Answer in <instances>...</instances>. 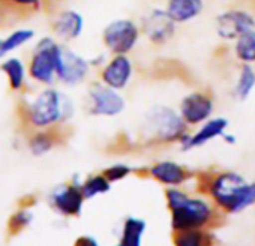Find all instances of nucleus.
Instances as JSON below:
<instances>
[{
    "label": "nucleus",
    "instance_id": "obj_27",
    "mask_svg": "<svg viewBox=\"0 0 255 246\" xmlns=\"http://www.w3.org/2000/svg\"><path fill=\"white\" fill-rule=\"evenodd\" d=\"M32 36H33V32H30V30H20V32H15L14 35H11V36L6 38L5 41H2L5 53L14 50V48H17V47H20L21 44H24L26 41H29Z\"/></svg>",
    "mask_w": 255,
    "mask_h": 246
},
{
    "label": "nucleus",
    "instance_id": "obj_22",
    "mask_svg": "<svg viewBox=\"0 0 255 246\" xmlns=\"http://www.w3.org/2000/svg\"><path fill=\"white\" fill-rule=\"evenodd\" d=\"M236 53L239 59L243 62H254L255 60V30H251L237 38Z\"/></svg>",
    "mask_w": 255,
    "mask_h": 246
},
{
    "label": "nucleus",
    "instance_id": "obj_23",
    "mask_svg": "<svg viewBox=\"0 0 255 246\" xmlns=\"http://www.w3.org/2000/svg\"><path fill=\"white\" fill-rule=\"evenodd\" d=\"M81 194L84 198H92L95 197L96 194H102V192H107L110 189V182L101 174V176H93L90 179H87L81 186Z\"/></svg>",
    "mask_w": 255,
    "mask_h": 246
},
{
    "label": "nucleus",
    "instance_id": "obj_13",
    "mask_svg": "<svg viewBox=\"0 0 255 246\" xmlns=\"http://www.w3.org/2000/svg\"><path fill=\"white\" fill-rule=\"evenodd\" d=\"M53 206L66 216H77L81 212L84 197L81 194L80 186L65 185L59 188L51 197Z\"/></svg>",
    "mask_w": 255,
    "mask_h": 246
},
{
    "label": "nucleus",
    "instance_id": "obj_11",
    "mask_svg": "<svg viewBox=\"0 0 255 246\" xmlns=\"http://www.w3.org/2000/svg\"><path fill=\"white\" fill-rule=\"evenodd\" d=\"M213 110L212 99L203 93H192L186 96L180 105L182 119L189 125H197L200 122H204Z\"/></svg>",
    "mask_w": 255,
    "mask_h": 246
},
{
    "label": "nucleus",
    "instance_id": "obj_20",
    "mask_svg": "<svg viewBox=\"0 0 255 246\" xmlns=\"http://www.w3.org/2000/svg\"><path fill=\"white\" fill-rule=\"evenodd\" d=\"M144 228H146V224L141 219H134V218L126 219V222L123 225V237L120 240V245L122 246H138L141 242Z\"/></svg>",
    "mask_w": 255,
    "mask_h": 246
},
{
    "label": "nucleus",
    "instance_id": "obj_12",
    "mask_svg": "<svg viewBox=\"0 0 255 246\" xmlns=\"http://www.w3.org/2000/svg\"><path fill=\"white\" fill-rule=\"evenodd\" d=\"M146 36L153 44H162L168 41L174 33V21L164 11H153L143 23Z\"/></svg>",
    "mask_w": 255,
    "mask_h": 246
},
{
    "label": "nucleus",
    "instance_id": "obj_31",
    "mask_svg": "<svg viewBox=\"0 0 255 246\" xmlns=\"http://www.w3.org/2000/svg\"><path fill=\"white\" fill-rule=\"evenodd\" d=\"M5 54V50H3V44H2V41H0V57H2Z\"/></svg>",
    "mask_w": 255,
    "mask_h": 246
},
{
    "label": "nucleus",
    "instance_id": "obj_28",
    "mask_svg": "<svg viewBox=\"0 0 255 246\" xmlns=\"http://www.w3.org/2000/svg\"><path fill=\"white\" fill-rule=\"evenodd\" d=\"M129 173H131V170L128 168V167H125V165H116V167H111V168L104 170L102 176L108 182H114V180H120V179L126 177Z\"/></svg>",
    "mask_w": 255,
    "mask_h": 246
},
{
    "label": "nucleus",
    "instance_id": "obj_17",
    "mask_svg": "<svg viewBox=\"0 0 255 246\" xmlns=\"http://www.w3.org/2000/svg\"><path fill=\"white\" fill-rule=\"evenodd\" d=\"M227 128V120L225 119H215L203 126V129L200 132H197L194 137H186L182 135V143L185 149H191L194 146H201L206 141L221 135L224 132V129Z\"/></svg>",
    "mask_w": 255,
    "mask_h": 246
},
{
    "label": "nucleus",
    "instance_id": "obj_1",
    "mask_svg": "<svg viewBox=\"0 0 255 246\" xmlns=\"http://www.w3.org/2000/svg\"><path fill=\"white\" fill-rule=\"evenodd\" d=\"M69 114L71 104L57 90H45L33 102L18 107V117L26 134L60 123Z\"/></svg>",
    "mask_w": 255,
    "mask_h": 246
},
{
    "label": "nucleus",
    "instance_id": "obj_26",
    "mask_svg": "<svg viewBox=\"0 0 255 246\" xmlns=\"http://www.w3.org/2000/svg\"><path fill=\"white\" fill-rule=\"evenodd\" d=\"M30 219H32V216H30V213L26 212V210H20V212H17L14 216H11V221H9V225H8L11 236H15V234H18L21 230H24V228L29 225Z\"/></svg>",
    "mask_w": 255,
    "mask_h": 246
},
{
    "label": "nucleus",
    "instance_id": "obj_14",
    "mask_svg": "<svg viewBox=\"0 0 255 246\" xmlns=\"http://www.w3.org/2000/svg\"><path fill=\"white\" fill-rule=\"evenodd\" d=\"M132 65L125 54H117L102 71V81L113 89H123L131 78Z\"/></svg>",
    "mask_w": 255,
    "mask_h": 246
},
{
    "label": "nucleus",
    "instance_id": "obj_32",
    "mask_svg": "<svg viewBox=\"0 0 255 246\" xmlns=\"http://www.w3.org/2000/svg\"><path fill=\"white\" fill-rule=\"evenodd\" d=\"M225 138H227V141H230V143H234V141H236L234 138H231V135H227Z\"/></svg>",
    "mask_w": 255,
    "mask_h": 246
},
{
    "label": "nucleus",
    "instance_id": "obj_16",
    "mask_svg": "<svg viewBox=\"0 0 255 246\" xmlns=\"http://www.w3.org/2000/svg\"><path fill=\"white\" fill-rule=\"evenodd\" d=\"M203 9V0H170L167 14L174 23H183L197 17Z\"/></svg>",
    "mask_w": 255,
    "mask_h": 246
},
{
    "label": "nucleus",
    "instance_id": "obj_21",
    "mask_svg": "<svg viewBox=\"0 0 255 246\" xmlns=\"http://www.w3.org/2000/svg\"><path fill=\"white\" fill-rule=\"evenodd\" d=\"M2 71L9 80V87L12 90H20L24 83V68L18 59H9L2 65Z\"/></svg>",
    "mask_w": 255,
    "mask_h": 246
},
{
    "label": "nucleus",
    "instance_id": "obj_9",
    "mask_svg": "<svg viewBox=\"0 0 255 246\" xmlns=\"http://www.w3.org/2000/svg\"><path fill=\"white\" fill-rule=\"evenodd\" d=\"M254 18L242 11H230L218 18V33L225 39H236L254 30Z\"/></svg>",
    "mask_w": 255,
    "mask_h": 246
},
{
    "label": "nucleus",
    "instance_id": "obj_29",
    "mask_svg": "<svg viewBox=\"0 0 255 246\" xmlns=\"http://www.w3.org/2000/svg\"><path fill=\"white\" fill-rule=\"evenodd\" d=\"M9 18H11V15L8 14V11L5 8L3 0H0V27L6 26L9 23Z\"/></svg>",
    "mask_w": 255,
    "mask_h": 246
},
{
    "label": "nucleus",
    "instance_id": "obj_30",
    "mask_svg": "<svg viewBox=\"0 0 255 246\" xmlns=\"http://www.w3.org/2000/svg\"><path fill=\"white\" fill-rule=\"evenodd\" d=\"M83 243H86V245H92V246L98 245L95 240H92V239H89V237H81V239H78V240H77V245H83Z\"/></svg>",
    "mask_w": 255,
    "mask_h": 246
},
{
    "label": "nucleus",
    "instance_id": "obj_8",
    "mask_svg": "<svg viewBox=\"0 0 255 246\" xmlns=\"http://www.w3.org/2000/svg\"><path fill=\"white\" fill-rule=\"evenodd\" d=\"M90 98V111L93 114H101V116H114L119 114L125 104L123 99L113 92L108 86H92L89 92Z\"/></svg>",
    "mask_w": 255,
    "mask_h": 246
},
{
    "label": "nucleus",
    "instance_id": "obj_25",
    "mask_svg": "<svg viewBox=\"0 0 255 246\" xmlns=\"http://www.w3.org/2000/svg\"><path fill=\"white\" fill-rule=\"evenodd\" d=\"M255 86V72L252 71L251 66L245 65L243 69H242V74H240V78H239V83H237V87H236V93L240 99H245L252 87Z\"/></svg>",
    "mask_w": 255,
    "mask_h": 246
},
{
    "label": "nucleus",
    "instance_id": "obj_24",
    "mask_svg": "<svg viewBox=\"0 0 255 246\" xmlns=\"http://www.w3.org/2000/svg\"><path fill=\"white\" fill-rule=\"evenodd\" d=\"M204 242H206L204 234L198 231L197 228L182 230V231H177L174 236V243L179 246H198V245H203Z\"/></svg>",
    "mask_w": 255,
    "mask_h": 246
},
{
    "label": "nucleus",
    "instance_id": "obj_2",
    "mask_svg": "<svg viewBox=\"0 0 255 246\" xmlns=\"http://www.w3.org/2000/svg\"><path fill=\"white\" fill-rule=\"evenodd\" d=\"M210 192L216 203L228 212H240L255 201V183L248 185L236 173L218 176L212 182Z\"/></svg>",
    "mask_w": 255,
    "mask_h": 246
},
{
    "label": "nucleus",
    "instance_id": "obj_4",
    "mask_svg": "<svg viewBox=\"0 0 255 246\" xmlns=\"http://www.w3.org/2000/svg\"><path fill=\"white\" fill-rule=\"evenodd\" d=\"M60 47L50 39H42L36 48V53L29 62V74L33 80L41 83H51L56 72V62Z\"/></svg>",
    "mask_w": 255,
    "mask_h": 246
},
{
    "label": "nucleus",
    "instance_id": "obj_10",
    "mask_svg": "<svg viewBox=\"0 0 255 246\" xmlns=\"http://www.w3.org/2000/svg\"><path fill=\"white\" fill-rule=\"evenodd\" d=\"M87 72V63L75 56L74 53L60 48L57 62H56V74L65 83H78Z\"/></svg>",
    "mask_w": 255,
    "mask_h": 246
},
{
    "label": "nucleus",
    "instance_id": "obj_19",
    "mask_svg": "<svg viewBox=\"0 0 255 246\" xmlns=\"http://www.w3.org/2000/svg\"><path fill=\"white\" fill-rule=\"evenodd\" d=\"M44 0H3L5 8L11 17L26 18L38 12Z\"/></svg>",
    "mask_w": 255,
    "mask_h": 246
},
{
    "label": "nucleus",
    "instance_id": "obj_18",
    "mask_svg": "<svg viewBox=\"0 0 255 246\" xmlns=\"http://www.w3.org/2000/svg\"><path fill=\"white\" fill-rule=\"evenodd\" d=\"M150 176L165 185H180L186 180V171L174 162H161L150 168Z\"/></svg>",
    "mask_w": 255,
    "mask_h": 246
},
{
    "label": "nucleus",
    "instance_id": "obj_5",
    "mask_svg": "<svg viewBox=\"0 0 255 246\" xmlns=\"http://www.w3.org/2000/svg\"><path fill=\"white\" fill-rule=\"evenodd\" d=\"M138 39V27L129 20H120L111 23L104 32V44L116 54L129 51Z\"/></svg>",
    "mask_w": 255,
    "mask_h": 246
},
{
    "label": "nucleus",
    "instance_id": "obj_3",
    "mask_svg": "<svg viewBox=\"0 0 255 246\" xmlns=\"http://www.w3.org/2000/svg\"><path fill=\"white\" fill-rule=\"evenodd\" d=\"M173 215V228L176 231L200 228L212 218V209L203 200L186 197L179 206L170 209Z\"/></svg>",
    "mask_w": 255,
    "mask_h": 246
},
{
    "label": "nucleus",
    "instance_id": "obj_6",
    "mask_svg": "<svg viewBox=\"0 0 255 246\" xmlns=\"http://www.w3.org/2000/svg\"><path fill=\"white\" fill-rule=\"evenodd\" d=\"M149 125L158 140L173 141L180 138L185 131V120L168 108H158L149 117Z\"/></svg>",
    "mask_w": 255,
    "mask_h": 246
},
{
    "label": "nucleus",
    "instance_id": "obj_7",
    "mask_svg": "<svg viewBox=\"0 0 255 246\" xmlns=\"http://www.w3.org/2000/svg\"><path fill=\"white\" fill-rule=\"evenodd\" d=\"M71 135V131L63 125V122L56 125L27 132V143L35 155H42L56 146L63 144Z\"/></svg>",
    "mask_w": 255,
    "mask_h": 246
},
{
    "label": "nucleus",
    "instance_id": "obj_15",
    "mask_svg": "<svg viewBox=\"0 0 255 246\" xmlns=\"http://www.w3.org/2000/svg\"><path fill=\"white\" fill-rule=\"evenodd\" d=\"M51 27L57 36H60L63 39H74L81 32L83 20L74 11H63L53 20Z\"/></svg>",
    "mask_w": 255,
    "mask_h": 246
}]
</instances>
